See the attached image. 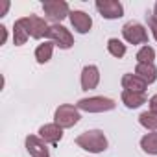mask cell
I'll return each instance as SVG.
<instances>
[{"label":"cell","mask_w":157,"mask_h":157,"mask_svg":"<svg viewBox=\"0 0 157 157\" xmlns=\"http://www.w3.org/2000/svg\"><path fill=\"white\" fill-rule=\"evenodd\" d=\"M76 144L91 153H102L107 148V139L100 129H89L76 137Z\"/></svg>","instance_id":"6da1fadb"},{"label":"cell","mask_w":157,"mask_h":157,"mask_svg":"<svg viewBox=\"0 0 157 157\" xmlns=\"http://www.w3.org/2000/svg\"><path fill=\"white\" fill-rule=\"evenodd\" d=\"M80 109H78L76 105H70V104H63L56 109L54 113V124H57L61 129L65 128H72L76 126L78 122H80Z\"/></svg>","instance_id":"7a4b0ae2"},{"label":"cell","mask_w":157,"mask_h":157,"mask_svg":"<svg viewBox=\"0 0 157 157\" xmlns=\"http://www.w3.org/2000/svg\"><path fill=\"white\" fill-rule=\"evenodd\" d=\"M115 100L105 98V96H91V98H82L76 104V107L80 111H87V113H104V111H111L115 109Z\"/></svg>","instance_id":"3957f363"},{"label":"cell","mask_w":157,"mask_h":157,"mask_svg":"<svg viewBox=\"0 0 157 157\" xmlns=\"http://www.w3.org/2000/svg\"><path fill=\"white\" fill-rule=\"evenodd\" d=\"M17 21L24 26V30L28 32V35L33 37V39H41V37H46L48 35L50 26L46 24V19H43L39 15H28V17L17 19Z\"/></svg>","instance_id":"277c9868"},{"label":"cell","mask_w":157,"mask_h":157,"mask_svg":"<svg viewBox=\"0 0 157 157\" xmlns=\"http://www.w3.org/2000/svg\"><path fill=\"white\" fill-rule=\"evenodd\" d=\"M43 11H44V19L52 21V22H61L65 17L70 15V8L63 0H44L43 2Z\"/></svg>","instance_id":"5b68a950"},{"label":"cell","mask_w":157,"mask_h":157,"mask_svg":"<svg viewBox=\"0 0 157 157\" xmlns=\"http://www.w3.org/2000/svg\"><path fill=\"white\" fill-rule=\"evenodd\" d=\"M122 37L129 43V44H144L148 43V32L144 30V26L140 22L129 21L122 26Z\"/></svg>","instance_id":"8992f818"},{"label":"cell","mask_w":157,"mask_h":157,"mask_svg":"<svg viewBox=\"0 0 157 157\" xmlns=\"http://www.w3.org/2000/svg\"><path fill=\"white\" fill-rule=\"evenodd\" d=\"M46 37H48L56 46H59L61 50H68V48H72V44H74V37H72V33H70L65 26H61V24H54V26H50Z\"/></svg>","instance_id":"52a82bcc"},{"label":"cell","mask_w":157,"mask_h":157,"mask_svg":"<svg viewBox=\"0 0 157 157\" xmlns=\"http://www.w3.org/2000/svg\"><path fill=\"white\" fill-rule=\"evenodd\" d=\"M96 10L100 11V15L104 19H120L124 15V6L118 2V0H96Z\"/></svg>","instance_id":"ba28073f"},{"label":"cell","mask_w":157,"mask_h":157,"mask_svg":"<svg viewBox=\"0 0 157 157\" xmlns=\"http://www.w3.org/2000/svg\"><path fill=\"white\" fill-rule=\"evenodd\" d=\"M68 17H70L72 28H74L78 33H87V32H91V28H93V19H91V15H87L85 11L74 10V11H70Z\"/></svg>","instance_id":"9c48e42d"},{"label":"cell","mask_w":157,"mask_h":157,"mask_svg":"<svg viewBox=\"0 0 157 157\" xmlns=\"http://www.w3.org/2000/svg\"><path fill=\"white\" fill-rule=\"evenodd\" d=\"M100 83V70L96 65H87L82 70V89L83 91H93Z\"/></svg>","instance_id":"30bf717a"},{"label":"cell","mask_w":157,"mask_h":157,"mask_svg":"<svg viewBox=\"0 0 157 157\" xmlns=\"http://www.w3.org/2000/svg\"><path fill=\"white\" fill-rule=\"evenodd\" d=\"M26 151L32 157H48V153H50L46 142L37 135H28L26 137Z\"/></svg>","instance_id":"8fae6325"},{"label":"cell","mask_w":157,"mask_h":157,"mask_svg":"<svg viewBox=\"0 0 157 157\" xmlns=\"http://www.w3.org/2000/svg\"><path fill=\"white\" fill-rule=\"evenodd\" d=\"M39 137H41L46 144L56 146V144L61 140V137H63V129H61L57 124H44V126L39 128Z\"/></svg>","instance_id":"7c38bea8"},{"label":"cell","mask_w":157,"mask_h":157,"mask_svg":"<svg viewBox=\"0 0 157 157\" xmlns=\"http://www.w3.org/2000/svg\"><path fill=\"white\" fill-rule=\"evenodd\" d=\"M146 82H142L137 74H124L122 76V87L124 91H133V93H144L146 91Z\"/></svg>","instance_id":"4fadbf2b"},{"label":"cell","mask_w":157,"mask_h":157,"mask_svg":"<svg viewBox=\"0 0 157 157\" xmlns=\"http://www.w3.org/2000/svg\"><path fill=\"white\" fill-rule=\"evenodd\" d=\"M135 74L146 83H153L157 80V68L153 63H137Z\"/></svg>","instance_id":"5bb4252c"},{"label":"cell","mask_w":157,"mask_h":157,"mask_svg":"<svg viewBox=\"0 0 157 157\" xmlns=\"http://www.w3.org/2000/svg\"><path fill=\"white\" fill-rule=\"evenodd\" d=\"M122 104L128 109H137L142 104H146V94L144 93H133V91H122Z\"/></svg>","instance_id":"9a60e30c"},{"label":"cell","mask_w":157,"mask_h":157,"mask_svg":"<svg viewBox=\"0 0 157 157\" xmlns=\"http://www.w3.org/2000/svg\"><path fill=\"white\" fill-rule=\"evenodd\" d=\"M54 46H56V44H54L52 41H44V43H41V44L35 48V59H37L39 65H44V63H48V61L52 59Z\"/></svg>","instance_id":"2e32d148"},{"label":"cell","mask_w":157,"mask_h":157,"mask_svg":"<svg viewBox=\"0 0 157 157\" xmlns=\"http://www.w3.org/2000/svg\"><path fill=\"white\" fill-rule=\"evenodd\" d=\"M140 148H142V151H146L150 155H157V131L146 133L140 139Z\"/></svg>","instance_id":"e0dca14e"},{"label":"cell","mask_w":157,"mask_h":157,"mask_svg":"<svg viewBox=\"0 0 157 157\" xmlns=\"http://www.w3.org/2000/svg\"><path fill=\"white\" fill-rule=\"evenodd\" d=\"M139 122L142 128L150 129V131H157V113L153 111H144L139 115Z\"/></svg>","instance_id":"ac0fdd59"},{"label":"cell","mask_w":157,"mask_h":157,"mask_svg":"<svg viewBox=\"0 0 157 157\" xmlns=\"http://www.w3.org/2000/svg\"><path fill=\"white\" fill-rule=\"evenodd\" d=\"M28 32L24 30V26L19 22V21H15V24H13V43H15V46H22L26 41H28Z\"/></svg>","instance_id":"d6986e66"},{"label":"cell","mask_w":157,"mask_h":157,"mask_svg":"<svg viewBox=\"0 0 157 157\" xmlns=\"http://www.w3.org/2000/svg\"><path fill=\"white\" fill-rule=\"evenodd\" d=\"M107 50H109V54L113 56V57H124L126 56V44L122 43V41H118V39H109L107 41Z\"/></svg>","instance_id":"ffe728a7"},{"label":"cell","mask_w":157,"mask_h":157,"mask_svg":"<svg viewBox=\"0 0 157 157\" xmlns=\"http://www.w3.org/2000/svg\"><path fill=\"white\" fill-rule=\"evenodd\" d=\"M153 59H155V50L148 44L137 52V63H153Z\"/></svg>","instance_id":"44dd1931"},{"label":"cell","mask_w":157,"mask_h":157,"mask_svg":"<svg viewBox=\"0 0 157 157\" xmlns=\"http://www.w3.org/2000/svg\"><path fill=\"white\" fill-rule=\"evenodd\" d=\"M146 19H148V26H150V30H151L155 41H157V17H155V15H148Z\"/></svg>","instance_id":"7402d4cb"},{"label":"cell","mask_w":157,"mask_h":157,"mask_svg":"<svg viewBox=\"0 0 157 157\" xmlns=\"http://www.w3.org/2000/svg\"><path fill=\"white\" fill-rule=\"evenodd\" d=\"M150 111H153V113H157V94H153L151 98H150Z\"/></svg>","instance_id":"603a6c76"},{"label":"cell","mask_w":157,"mask_h":157,"mask_svg":"<svg viewBox=\"0 0 157 157\" xmlns=\"http://www.w3.org/2000/svg\"><path fill=\"white\" fill-rule=\"evenodd\" d=\"M0 32H2V43H0V44H4V43H6V37H8V30H6V26H0Z\"/></svg>","instance_id":"cb8c5ba5"},{"label":"cell","mask_w":157,"mask_h":157,"mask_svg":"<svg viewBox=\"0 0 157 157\" xmlns=\"http://www.w3.org/2000/svg\"><path fill=\"white\" fill-rule=\"evenodd\" d=\"M8 8H10V2H4V6H2V11H0V17H4V15H6Z\"/></svg>","instance_id":"d4e9b609"},{"label":"cell","mask_w":157,"mask_h":157,"mask_svg":"<svg viewBox=\"0 0 157 157\" xmlns=\"http://www.w3.org/2000/svg\"><path fill=\"white\" fill-rule=\"evenodd\" d=\"M153 15L157 17V2H155V8H153Z\"/></svg>","instance_id":"484cf974"}]
</instances>
